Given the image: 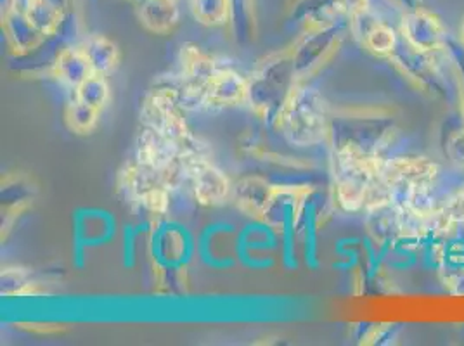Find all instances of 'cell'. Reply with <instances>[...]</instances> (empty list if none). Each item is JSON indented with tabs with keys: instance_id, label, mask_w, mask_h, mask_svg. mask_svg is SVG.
<instances>
[{
	"instance_id": "obj_1",
	"label": "cell",
	"mask_w": 464,
	"mask_h": 346,
	"mask_svg": "<svg viewBox=\"0 0 464 346\" xmlns=\"http://www.w3.org/2000/svg\"><path fill=\"white\" fill-rule=\"evenodd\" d=\"M274 127L291 146L310 148L319 144L328 134L326 106L323 97L314 89L298 83L283 106Z\"/></svg>"
},
{
	"instance_id": "obj_2",
	"label": "cell",
	"mask_w": 464,
	"mask_h": 346,
	"mask_svg": "<svg viewBox=\"0 0 464 346\" xmlns=\"http://www.w3.org/2000/svg\"><path fill=\"white\" fill-rule=\"evenodd\" d=\"M298 77L293 66L291 51L266 59L248 80L246 101L255 113L276 123L283 106L298 85Z\"/></svg>"
},
{
	"instance_id": "obj_3",
	"label": "cell",
	"mask_w": 464,
	"mask_h": 346,
	"mask_svg": "<svg viewBox=\"0 0 464 346\" xmlns=\"http://www.w3.org/2000/svg\"><path fill=\"white\" fill-rule=\"evenodd\" d=\"M196 255L193 232L175 220H155L150 232V256L158 277L167 284H175L179 275L186 272Z\"/></svg>"
},
{
	"instance_id": "obj_4",
	"label": "cell",
	"mask_w": 464,
	"mask_h": 346,
	"mask_svg": "<svg viewBox=\"0 0 464 346\" xmlns=\"http://www.w3.org/2000/svg\"><path fill=\"white\" fill-rule=\"evenodd\" d=\"M307 187L276 186L271 205L264 215V220L276 227L281 237V260L286 270L298 269L295 239L300 229V208Z\"/></svg>"
},
{
	"instance_id": "obj_5",
	"label": "cell",
	"mask_w": 464,
	"mask_h": 346,
	"mask_svg": "<svg viewBox=\"0 0 464 346\" xmlns=\"http://www.w3.org/2000/svg\"><path fill=\"white\" fill-rule=\"evenodd\" d=\"M140 120L144 127L165 135L180 146V151L193 140L189 127L180 113L174 89H155L144 99Z\"/></svg>"
},
{
	"instance_id": "obj_6",
	"label": "cell",
	"mask_w": 464,
	"mask_h": 346,
	"mask_svg": "<svg viewBox=\"0 0 464 346\" xmlns=\"http://www.w3.org/2000/svg\"><path fill=\"white\" fill-rule=\"evenodd\" d=\"M73 222V264L78 270L87 265V251L110 245L116 237L115 215L102 208H77Z\"/></svg>"
},
{
	"instance_id": "obj_7",
	"label": "cell",
	"mask_w": 464,
	"mask_h": 346,
	"mask_svg": "<svg viewBox=\"0 0 464 346\" xmlns=\"http://www.w3.org/2000/svg\"><path fill=\"white\" fill-rule=\"evenodd\" d=\"M281 248V237L276 227L264 218H255L236 234L234 256L236 260L250 270H271L276 265L272 256L262 253Z\"/></svg>"
},
{
	"instance_id": "obj_8",
	"label": "cell",
	"mask_w": 464,
	"mask_h": 346,
	"mask_svg": "<svg viewBox=\"0 0 464 346\" xmlns=\"http://www.w3.org/2000/svg\"><path fill=\"white\" fill-rule=\"evenodd\" d=\"M191 180L194 201L201 207H218L231 194L232 186L227 175L217 168L208 159L184 158Z\"/></svg>"
},
{
	"instance_id": "obj_9",
	"label": "cell",
	"mask_w": 464,
	"mask_h": 346,
	"mask_svg": "<svg viewBox=\"0 0 464 346\" xmlns=\"http://www.w3.org/2000/svg\"><path fill=\"white\" fill-rule=\"evenodd\" d=\"M338 30L340 24L307 28L305 35H302V39L295 43V47L291 49V59L298 80L309 77L312 72H315L323 64L331 47L334 45Z\"/></svg>"
},
{
	"instance_id": "obj_10",
	"label": "cell",
	"mask_w": 464,
	"mask_h": 346,
	"mask_svg": "<svg viewBox=\"0 0 464 346\" xmlns=\"http://www.w3.org/2000/svg\"><path fill=\"white\" fill-rule=\"evenodd\" d=\"M179 158H182V151L177 142L150 127H142L136 139V161L156 170H165Z\"/></svg>"
},
{
	"instance_id": "obj_11",
	"label": "cell",
	"mask_w": 464,
	"mask_h": 346,
	"mask_svg": "<svg viewBox=\"0 0 464 346\" xmlns=\"http://www.w3.org/2000/svg\"><path fill=\"white\" fill-rule=\"evenodd\" d=\"M274 189L276 186H272L262 177H245L237 180L232 187L237 210L250 216L252 220L264 218L271 205Z\"/></svg>"
},
{
	"instance_id": "obj_12",
	"label": "cell",
	"mask_w": 464,
	"mask_h": 346,
	"mask_svg": "<svg viewBox=\"0 0 464 346\" xmlns=\"http://www.w3.org/2000/svg\"><path fill=\"white\" fill-rule=\"evenodd\" d=\"M136 5L140 24L158 35L170 34L180 21L177 0H137Z\"/></svg>"
},
{
	"instance_id": "obj_13",
	"label": "cell",
	"mask_w": 464,
	"mask_h": 346,
	"mask_svg": "<svg viewBox=\"0 0 464 346\" xmlns=\"http://www.w3.org/2000/svg\"><path fill=\"white\" fill-rule=\"evenodd\" d=\"M208 104L234 106L248 96V80L232 70H218L212 80L205 85Z\"/></svg>"
},
{
	"instance_id": "obj_14",
	"label": "cell",
	"mask_w": 464,
	"mask_h": 346,
	"mask_svg": "<svg viewBox=\"0 0 464 346\" xmlns=\"http://www.w3.org/2000/svg\"><path fill=\"white\" fill-rule=\"evenodd\" d=\"M237 229L231 222H213L203 227L196 239V255L199 262L212 270H229L236 265V258L218 256L213 253V239L218 234H236Z\"/></svg>"
},
{
	"instance_id": "obj_15",
	"label": "cell",
	"mask_w": 464,
	"mask_h": 346,
	"mask_svg": "<svg viewBox=\"0 0 464 346\" xmlns=\"http://www.w3.org/2000/svg\"><path fill=\"white\" fill-rule=\"evenodd\" d=\"M2 26H4V32L7 35L11 47L18 54L32 53L45 39L39 30L32 24V21L28 20L24 11H21V9H16L9 16H5L2 20Z\"/></svg>"
},
{
	"instance_id": "obj_16",
	"label": "cell",
	"mask_w": 464,
	"mask_h": 346,
	"mask_svg": "<svg viewBox=\"0 0 464 346\" xmlns=\"http://www.w3.org/2000/svg\"><path fill=\"white\" fill-rule=\"evenodd\" d=\"M82 51L85 58L89 61L92 73L97 75H110L115 72L118 62H120V49L115 42L104 35H92L85 40L82 45Z\"/></svg>"
},
{
	"instance_id": "obj_17",
	"label": "cell",
	"mask_w": 464,
	"mask_h": 346,
	"mask_svg": "<svg viewBox=\"0 0 464 346\" xmlns=\"http://www.w3.org/2000/svg\"><path fill=\"white\" fill-rule=\"evenodd\" d=\"M180 61H182V75L188 82L199 87H205L218 72V68L215 66V61L210 56H207L194 43H186L182 47Z\"/></svg>"
},
{
	"instance_id": "obj_18",
	"label": "cell",
	"mask_w": 464,
	"mask_h": 346,
	"mask_svg": "<svg viewBox=\"0 0 464 346\" xmlns=\"http://www.w3.org/2000/svg\"><path fill=\"white\" fill-rule=\"evenodd\" d=\"M54 75L66 85L75 87L92 75V68L80 49H64L54 62Z\"/></svg>"
},
{
	"instance_id": "obj_19",
	"label": "cell",
	"mask_w": 464,
	"mask_h": 346,
	"mask_svg": "<svg viewBox=\"0 0 464 346\" xmlns=\"http://www.w3.org/2000/svg\"><path fill=\"white\" fill-rule=\"evenodd\" d=\"M300 231L304 235V260L309 269L319 267L317 260V210L309 189L304 194L300 208Z\"/></svg>"
},
{
	"instance_id": "obj_20",
	"label": "cell",
	"mask_w": 464,
	"mask_h": 346,
	"mask_svg": "<svg viewBox=\"0 0 464 346\" xmlns=\"http://www.w3.org/2000/svg\"><path fill=\"white\" fill-rule=\"evenodd\" d=\"M23 11L44 37L54 35L64 21V9L53 0H26Z\"/></svg>"
},
{
	"instance_id": "obj_21",
	"label": "cell",
	"mask_w": 464,
	"mask_h": 346,
	"mask_svg": "<svg viewBox=\"0 0 464 346\" xmlns=\"http://www.w3.org/2000/svg\"><path fill=\"white\" fill-rule=\"evenodd\" d=\"M194 18L205 26H222L232 16L231 0H193Z\"/></svg>"
},
{
	"instance_id": "obj_22",
	"label": "cell",
	"mask_w": 464,
	"mask_h": 346,
	"mask_svg": "<svg viewBox=\"0 0 464 346\" xmlns=\"http://www.w3.org/2000/svg\"><path fill=\"white\" fill-rule=\"evenodd\" d=\"M75 91H77V101L87 104V106H92L99 111L106 106V102L110 99L108 80L97 73H92L91 77L85 78Z\"/></svg>"
},
{
	"instance_id": "obj_23",
	"label": "cell",
	"mask_w": 464,
	"mask_h": 346,
	"mask_svg": "<svg viewBox=\"0 0 464 346\" xmlns=\"http://www.w3.org/2000/svg\"><path fill=\"white\" fill-rule=\"evenodd\" d=\"M155 220H144L137 226L127 224L121 229V262L125 269H134L137 262V237L140 234H150Z\"/></svg>"
},
{
	"instance_id": "obj_24",
	"label": "cell",
	"mask_w": 464,
	"mask_h": 346,
	"mask_svg": "<svg viewBox=\"0 0 464 346\" xmlns=\"http://www.w3.org/2000/svg\"><path fill=\"white\" fill-rule=\"evenodd\" d=\"M97 120H99V110L87 106L77 99L66 108V123L70 130L77 134H91L96 129Z\"/></svg>"
},
{
	"instance_id": "obj_25",
	"label": "cell",
	"mask_w": 464,
	"mask_h": 346,
	"mask_svg": "<svg viewBox=\"0 0 464 346\" xmlns=\"http://www.w3.org/2000/svg\"><path fill=\"white\" fill-rule=\"evenodd\" d=\"M364 42L371 51H374L378 54H387L395 45V35L388 26L382 23H376L364 35Z\"/></svg>"
},
{
	"instance_id": "obj_26",
	"label": "cell",
	"mask_w": 464,
	"mask_h": 346,
	"mask_svg": "<svg viewBox=\"0 0 464 346\" xmlns=\"http://www.w3.org/2000/svg\"><path fill=\"white\" fill-rule=\"evenodd\" d=\"M32 286L28 274L23 269H5L2 272V294H23V289Z\"/></svg>"
},
{
	"instance_id": "obj_27",
	"label": "cell",
	"mask_w": 464,
	"mask_h": 346,
	"mask_svg": "<svg viewBox=\"0 0 464 346\" xmlns=\"http://www.w3.org/2000/svg\"><path fill=\"white\" fill-rule=\"evenodd\" d=\"M0 5H2V20L5 16H9L11 13H14L16 9H20V0H0Z\"/></svg>"
},
{
	"instance_id": "obj_28",
	"label": "cell",
	"mask_w": 464,
	"mask_h": 346,
	"mask_svg": "<svg viewBox=\"0 0 464 346\" xmlns=\"http://www.w3.org/2000/svg\"><path fill=\"white\" fill-rule=\"evenodd\" d=\"M463 39H464V24H463Z\"/></svg>"
},
{
	"instance_id": "obj_29",
	"label": "cell",
	"mask_w": 464,
	"mask_h": 346,
	"mask_svg": "<svg viewBox=\"0 0 464 346\" xmlns=\"http://www.w3.org/2000/svg\"><path fill=\"white\" fill-rule=\"evenodd\" d=\"M136 2H137V0H136Z\"/></svg>"
}]
</instances>
